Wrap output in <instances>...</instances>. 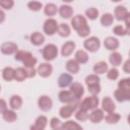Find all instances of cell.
<instances>
[{"label":"cell","instance_id":"obj_1","mask_svg":"<svg viewBox=\"0 0 130 130\" xmlns=\"http://www.w3.org/2000/svg\"><path fill=\"white\" fill-rule=\"evenodd\" d=\"M71 25L81 37L88 36L90 33V28L88 25L86 18L81 14L74 16L71 20Z\"/></svg>","mask_w":130,"mask_h":130},{"label":"cell","instance_id":"obj_2","mask_svg":"<svg viewBox=\"0 0 130 130\" xmlns=\"http://www.w3.org/2000/svg\"><path fill=\"white\" fill-rule=\"evenodd\" d=\"M14 57L16 60L22 62L25 68H34L38 61L30 52L22 50H18L15 53Z\"/></svg>","mask_w":130,"mask_h":130},{"label":"cell","instance_id":"obj_3","mask_svg":"<svg viewBox=\"0 0 130 130\" xmlns=\"http://www.w3.org/2000/svg\"><path fill=\"white\" fill-rule=\"evenodd\" d=\"M79 100H76L71 103H69L66 105L61 107L59 110V115L60 117L63 119L70 118L73 113L76 110L78 106H79Z\"/></svg>","mask_w":130,"mask_h":130},{"label":"cell","instance_id":"obj_4","mask_svg":"<svg viewBox=\"0 0 130 130\" xmlns=\"http://www.w3.org/2000/svg\"><path fill=\"white\" fill-rule=\"evenodd\" d=\"M99 99L97 95H91L85 97L80 104V108L86 111L95 109L99 104Z\"/></svg>","mask_w":130,"mask_h":130},{"label":"cell","instance_id":"obj_5","mask_svg":"<svg viewBox=\"0 0 130 130\" xmlns=\"http://www.w3.org/2000/svg\"><path fill=\"white\" fill-rule=\"evenodd\" d=\"M42 53L44 59L50 61L54 59L57 57L58 55V48L53 44H48L44 47Z\"/></svg>","mask_w":130,"mask_h":130},{"label":"cell","instance_id":"obj_6","mask_svg":"<svg viewBox=\"0 0 130 130\" xmlns=\"http://www.w3.org/2000/svg\"><path fill=\"white\" fill-rule=\"evenodd\" d=\"M58 23L56 20L53 18H48L44 22L43 29L45 34L48 36H52L57 31Z\"/></svg>","mask_w":130,"mask_h":130},{"label":"cell","instance_id":"obj_7","mask_svg":"<svg viewBox=\"0 0 130 130\" xmlns=\"http://www.w3.org/2000/svg\"><path fill=\"white\" fill-rule=\"evenodd\" d=\"M83 46L89 52H95L100 49L101 41L98 38L92 36L86 39L84 41Z\"/></svg>","mask_w":130,"mask_h":130},{"label":"cell","instance_id":"obj_8","mask_svg":"<svg viewBox=\"0 0 130 130\" xmlns=\"http://www.w3.org/2000/svg\"><path fill=\"white\" fill-rule=\"evenodd\" d=\"M38 105L40 109L43 112L50 111L53 106L52 99L47 95L40 96L38 100Z\"/></svg>","mask_w":130,"mask_h":130},{"label":"cell","instance_id":"obj_9","mask_svg":"<svg viewBox=\"0 0 130 130\" xmlns=\"http://www.w3.org/2000/svg\"><path fill=\"white\" fill-rule=\"evenodd\" d=\"M75 98L80 100L84 92V88L83 85L79 82H74L70 85V90Z\"/></svg>","mask_w":130,"mask_h":130},{"label":"cell","instance_id":"obj_10","mask_svg":"<svg viewBox=\"0 0 130 130\" xmlns=\"http://www.w3.org/2000/svg\"><path fill=\"white\" fill-rule=\"evenodd\" d=\"M114 14L116 19L118 21H124L126 18L129 17L130 16L127 9L121 5H118L115 7L114 10Z\"/></svg>","mask_w":130,"mask_h":130},{"label":"cell","instance_id":"obj_11","mask_svg":"<svg viewBox=\"0 0 130 130\" xmlns=\"http://www.w3.org/2000/svg\"><path fill=\"white\" fill-rule=\"evenodd\" d=\"M37 72L41 77L47 78L52 73L53 67L49 62H42L38 66Z\"/></svg>","mask_w":130,"mask_h":130},{"label":"cell","instance_id":"obj_12","mask_svg":"<svg viewBox=\"0 0 130 130\" xmlns=\"http://www.w3.org/2000/svg\"><path fill=\"white\" fill-rule=\"evenodd\" d=\"M18 47L14 42H6L3 43L1 47L2 53L5 55H11L15 53L18 50Z\"/></svg>","mask_w":130,"mask_h":130},{"label":"cell","instance_id":"obj_13","mask_svg":"<svg viewBox=\"0 0 130 130\" xmlns=\"http://www.w3.org/2000/svg\"><path fill=\"white\" fill-rule=\"evenodd\" d=\"M114 96L118 102L128 101L130 99V90L118 88L114 91Z\"/></svg>","mask_w":130,"mask_h":130},{"label":"cell","instance_id":"obj_14","mask_svg":"<svg viewBox=\"0 0 130 130\" xmlns=\"http://www.w3.org/2000/svg\"><path fill=\"white\" fill-rule=\"evenodd\" d=\"M48 123V119L45 115H40L35 120L34 124H32L30 129L31 130H43Z\"/></svg>","mask_w":130,"mask_h":130},{"label":"cell","instance_id":"obj_15","mask_svg":"<svg viewBox=\"0 0 130 130\" xmlns=\"http://www.w3.org/2000/svg\"><path fill=\"white\" fill-rule=\"evenodd\" d=\"M104 118V113L102 109L95 108L89 114L88 119L93 123H100Z\"/></svg>","mask_w":130,"mask_h":130},{"label":"cell","instance_id":"obj_16","mask_svg":"<svg viewBox=\"0 0 130 130\" xmlns=\"http://www.w3.org/2000/svg\"><path fill=\"white\" fill-rule=\"evenodd\" d=\"M103 110L107 113L114 112L116 108V105L113 99L108 96L103 98L102 102Z\"/></svg>","mask_w":130,"mask_h":130},{"label":"cell","instance_id":"obj_17","mask_svg":"<svg viewBox=\"0 0 130 130\" xmlns=\"http://www.w3.org/2000/svg\"><path fill=\"white\" fill-rule=\"evenodd\" d=\"M104 45L107 50L113 51L118 48L119 46V42L116 38L110 36L105 39L104 41Z\"/></svg>","mask_w":130,"mask_h":130},{"label":"cell","instance_id":"obj_18","mask_svg":"<svg viewBox=\"0 0 130 130\" xmlns=\"http://www.w3.org/2000/svg\"><path fill=\"white\" fill-rule=\"evenodd\" d=\"M73 78L68 73H63L61 74L58 78V85L60 88H65L69 86L73 81Z\"/></svg>","mask_w":130,"mask_h":130},{"label":"cell","instance_id":"obj_19","mask_svg":"<svg viewBox=\"0 0 130 130\" xmlns=\"http://www.w3.org/2000/svg\"><path fill=\"white\" fill-rule=\"evenodd\" d=\"M58 99L61 103L67 104L71 103L77 100L72 93L70 90H62L59 92Z\"/></svg>","mask_w":130,"mask_h":130},{"label":"cell","instance_id":"obj_20","mask_svg":"<svg viewBox=\"0 0 130 130\" xmlns=\"http://www.w3.org/2000/svg\"><path fill=\"white\" fill-rule=\"evenodd\" d=\"M76 47V44L74 41H68L66 42L61 48V54L64 57L70 56L74 51Z\"/></svg>","mask_w":130,"mask_h":130},{"label":"cell","instance_id":"obj_21","mask_svg":"<svg viewBox=\"0 0 130 130\" xmlns=\"http://www.w3.org/2000/svg\"><path fill=\"white\" fill-rule=\"evenodd\" d=\"M58 12L60 16L64 19L71 18L74 13L73 8L69 5H62L59 7Z\"/></svg>","mask_w":130,"mask_h":130},{"label":"cell","instance_id":"obj_22","mask_svg":"<svg viewBox=\"0 0 130 130\" xmlns=\"http://www.w3.org/2000/svg\"><path fill=\"white\" fill-rule=\"evenodd\" d=\"M45 38L44 35L39 31L32 32L30 36V41L32 44L35 46H40L42 45Z\"/></svg>","mask_w":130,"mask_h":130},{"label":"cell","instance_id":"obj_23","mask_svg":"<svg viewBox=\"0 0 130 130\" xmlns=\"http://www.w3.org/2000/svg\"><path fill=\"white\" fill-rule=\"evenodd\" d=\"M28 78V73L26 68L18 67L15 69L14 79L18 82H22Z\"/></svg>","mask_w":130,"mask_h":130},{"label":"cell","instance_id":"obj_24","mask_svg":"<svg viewBox=\"0 0 130 130\" xmlns=\"http://www.w3.org/2000/svg\"><path fill=\"white\" fill-rule=\"evenodd\" d=\"M66 68L69 73L75 74L80 70L79 63L75 59H70L66 62Z\"/></svg>","mask_w":130,"mask_h":130},{"label":"cell","instance_id":"obj_25","mask_svg":"<svg viewBox=\"0 0 130 130\" xmlns=\"http://www.w3.org/2000/svg\"><path fill=\"white\" fill-rule=\"evenodd\" d=\"M1 114L4 120L8 122H13L17 119V115L16 113L11 109H7Z\"/></svg>","mask_w":130,"mask_h":130},{"label":"cell","instance_id":"obj_26","mask_svg":"<svg viewBox=\"0 0 130 130\" xmlns=\"http://www.w3.org/2000/svg\"><path fill=\"white\" fill-rule=\"evenodd\" d=\"M109 61L112 66L117 67L121 64L122 56L121 54L118 52H113L109 55Z\"/></svg>","mask_w":130,"mask_h":130},{"label":"cell","instance_id":"obj_27","mask_svg":"<svg viewBox=\"0 0 130 130\" xmlns=\"http://www.w3.org/2000/svg\"><path fill=\"white\" fill-rule=\"evenodd\" d=\"M23 103L22 98L17 94H15L11 96L9 101V105L10 107L14 110L19 109Z\"/></svg>","mask_w":130,"mask_h":130},{"label":"cell","instance_id":"obj_28","mask_svg":"<svg viewBox=\"0 0 130 130\" xmlns=\"http://www.w3.org/2000/svg\"><path fill=\"white\" fill-rule=\"evenodd\" d=\"M108 69L107 63L104 61H99L95 63L93 67V71L96 74H103L106 72Z\"/></svg>","mask_w":130,"mask_h":130},{"label":"cell","instance_id":"obj_29","mask_svg":"<svg viewBox=\"0 0 130 130\" xmlns=\"http://www.w3.org/2000/svg\"><path fill=\"white\" fill-rule=\"evenodd\" d=\"M75 59L79 63L84 64L88 61L89 56L85 51L80 49L76 52L75 54Z\"/></svg>","mask_w":130,"mask_h":130},{"label":"cell","instance_id":"obj_30","mask_svg":"<svg viewBox=\"0 0 130 130\" xmlns=\"http://www.w3.org/2000/svg\"><path fill=\"white\" fill-rule=\"evenodd\" d=\"M15 69L11 67H5L2 71V77L4 80L11 81L14 79Z\"/></svg>","mask_w":130,"mask_h":130},{"label":"cell","instance_id":"obj_31","mask_svg":"<svg viewBox=\"0 0 130 130\" xmlns=\"http://www.w3.org/2000/svg\"><path fill=\"white\" fill-rule=\"evenodd\" d=\"M121 116L120 114L114 112L108 113L105 117V121L110 124H114L117 123L121 119Z\"/></svg>","mask_w":130,"mask_h":130},{"label":"cell","instance_id":"obj_32","mask_svg":"<svg viewBox=\"0 0 130 130\" xmlns=\"http://www.w3.org/2000/svg\"><path fill=\"white\" fill-rule=\"evenodd\" d=\"M59 35L62 37H68L71 32L69 25L66 23H61L58 26L57 31Z\"/></svg>","mask_w":130,"mask_h":130},{"label":"cell","instance_id":"obj_33","mask_svg":"<svg viewBox=\"0 0 130 130\" xmlns=\"http://www.w3.org/2000/svg\"><path fill=\"white\" fill-rule=\"evenodd\" d=\"M114 21L113 15L109 13H104L100 18V23L102 25L108 27L111 25Z\"/></svg>","mask_w":130,"mask_h":130},{"label":"cell","instance_id":"obj_34","mask_svg":"<svg viewBox=\"0 0 130 130\" xmlns=\"http://www.w3.org/2000/svg\"><path fill=\"white\" fill-rule=\"evenodd\" d=\"M58 11L57 6L52 3L47 4L44 8V14L48 16H53L56 15Z\"/></svg>","mask_w":130,"mask_h":130},{"label":"cell","instance_id":"obj_35","mask_svg":"<svg viewBox=\"0 0 130 130\" xmlns=\"http://www.w3.org/2000/svg\"><path fill=\"white\" fill-rule=\"evenodd\" d=\"M82 129L81 126L74 120H68L62 123V129L81 130Z\"/></svg>","mask_w":130,"mask_h":130},{"label":"cell","instance_id":"obj_36","mask_svg":"<svg viewBox=\"0 0 130 130\" xmlns=\"http://www.w3.org/2000/svg\"><path fill=\"white\" fill-rule=\"evenodd\" d=\"M85 83L87 86L100 84V78L96 74L88 75L85 78Z\"/></svg>","mask_w":130,"mask_h":130},{"label":"cell","instance_id":"obj_37","mask_svg":"<svg viewBox=\"0 0 130 130\" xmlns=\"http://www.w3.org/2000/svg\"><path fill=\"white\" fill-rule=\"evenodd\" d=\"M112 31L115 35L118 36H124L126 35H129V29L127 28L126 27L124 28L122 25L119 24L113 27Z\"/></svg>","mask_w":130,"mask_h":130},{"label":"cell","instance_id":"obj_38","mask_svg":"<svg viewBox=\"0 0 130 130\" xmlns=\"http://www.w3.org/2000/svg\"><path fill=\"white\" fill-rule=\"evenodd\" d=\"M75 116L77 120L84 122L88 119L89 114L87 111L79 108L78 111L76 113Z\"/></svg>","mask_w":130,"mask_h":130},{"label":"cell","instance_id":"obj_39","mask_svg":"<svg viewBox=\"0 0 130 130\" xmlns=\"http://www.w3.org/2000/svg\"><path fill=\"white\" fill-rule=\"evenodd\" d=\"M85 15L89 19L95 20L99 15V11L95 7H90L85 11Z\"/></svg>","mask_w":130,"mask_h":130},{"label":"cell","instance_id":"obj_40","mask_svg":"<svg viewBox=\"0 0 130 130\" xmlns=\"http://www.w3.org/2000/svg\"><path fill=\"white\" fill-rule=\"evenodd\" d=\"M62 123L59 118L55 117H52L50 121L51 128L54 130L62 129Z\"/></svg>","mask_w":130,"mask_h":130},{"label":"cell","instance_id":"obj_41","mask_svg":"<svg viewBox=\"0 0 130 130\" xmlns=\"http://www.w3.org/2000/svg\"><path fill=\"white\" fill-rule=\"evenodd\" d=\"M27 6L29 9L33 11H39L43 7V4L39 1H31L29 2Z\"/></svg>","mask_w":130,"mask_h":130},{"label":"cell","instance_id":"obj_42","mask_svg":"<svg viewBox=\"0 0 130 130\" xmlns=\"http://www.w3.org/2000/svg\"><path fill=\"white\" fill-rule=\"evenodd\" d=\"M119 75V71L116 68H112L107 72V77L108 79L111 80H116Z\"/></svg>","mask_w":130,"mask_h":130},{"label":"cell","instance_id":"obj_43","mask_svg":"<svg viewBox=\"0 0 130 130\" xmlns=\"http://www.w3.org/2000/svg\"><path fill=\"white\" fill-rule=\"evenodd\" d=\"M118 88L130 90V78H123L118 83Z\"/></svg>","mask_w":130,"mask_h":130},{"label":"cell","instance_id":"obj_44","mask_svg":"<svg viewBox=\"0 0 130 130\" xmlns=\"http://www.w3.org/2000/svg\"><path fill=\"white\" fill-rule=\"evenodd\" d=\"M14 5V1L12 0H1L0 6L6 10H9L12 8Z\"/></svg>","mask_w":130,"mask_h":130},{"label":"cell","instance_id":"obj_45","mask_svg":"<svg viewBox=\"0 0 130 130\" xmlns=\"http://www.w3.org/2000/svg\"><path fill=\"white\" fill-rule=\"evenodd\" d=\"M129 60L128 59L126 60H125V61L124 62L123 65V71L127 74H129L130 73V67H129Z\"/></svg>","mask_w":130,"mask_h":130},{"label":"cell","instance_id":"obj_46","mask_svg":"<svg viewBox=\"0 0 130 130\" xmlns=\"http://www.w3.org/2000/svg\"><path fill=\"white\" fill-rule=\"evenodd\" d=\"M0 111H1V113H2L4 111H5V110H6L7 108V103L6 102L5 100H4L3 99H1L0 100Z\"/></svg>","mask_w":130,"mask_h":130},{"label":"cell","instance_id":"obj_47","mask_svg":"<svg viewBox=\"0 0 130 130\" xmlns=\"http://www.w3.org/2000/svg\"><path fill=\"white\" fill-rule=\"evenodd\" d=\"M0 11H1V22L2 23L4 21V20L5 19V13L3 12V11L2 9L0 10Z\"/></svg>","mask_w":130,"mask_h":130}]
</instances>
